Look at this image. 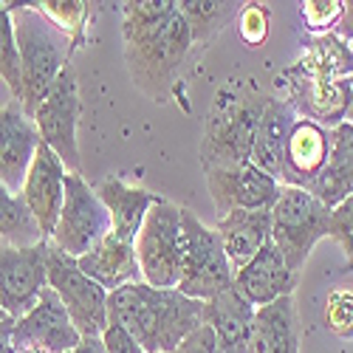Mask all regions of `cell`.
<instances>
[{"mask_svg":"<svg viewBox=\"0 0 353 353\" xmlns=\"http://www.w3.org/2000/svg\"><path fill=\"white\" fill-rule=\"evenodd\" d=\"M122 40L125 65L139 91L167 102L172 97L175 79L187 60L192 32L172 0H133L122 9Z\"/></svg>","mask_w":353,"mask_h":353,"instance_id":"obj_1","label":"cell"},{"mask_svg":"<svg viewBox=\"0 0 353 353\" xmlns=\"http://www.w3.org/2000/svg\"><path fill=\"white\" fill-rule=\"evenodd\" d=\"M108 319L125 328L144 353H175L203 325V303L190 300L179 288L130 283L108 294Z\"/></svg>","mask_w":353,"mask_h":353,"instance_id":"obj_2","label":"cell"},{"mask_svg":"<svg viewBox=\"0 0 353 353\" xmlns=\"http://www.w3.org/2000/svg\"><path fill=\"white\" fill-rule=\"evenodd\" d=\"M9 9H12V26L20 54V77H23V91L17 102L23 105V113L28 119H34L37 105L46 99L57 77L68 68V57L79 43L63 34L34 3L9 6Z\"/></svg>","mask_w":353,"mask_h":353,"instance_id":"obj_3","label":"cell"},{"mask_svg":"<svg viewBox=\"0 0 353 353\" xmlns=\"http://www.w3.org/2000/svg\"><path fill=\"white\" fill-rule=\"evenodd\" d=\"M266 99L269 94H257L252 88H221L215 94L198 150L203 172L249 164Z\"/></svg>","mask_w":353,"mask_h":353,"instance_id":"obj_4","label":"cell"},{"mask_svg":"<svg viewBox=\"0 0 353 353\" xmlns=\"http://www.w3.org/2000/svg\"><path fill=\"white\" fill-rule=\"evenodd\" d=\"M181 246H184L181 283H179L181 294L198 303H210L226 288H232L234 272L229 266V257L223 252L218 232L210 229L201 218H195L190 210H181Z\"/></svg>","mask_w":353,"mask_h":353,"instance_id":"obj_5","label":"cell"},{"mask_svg":"<svg viewBox=\"0 0 353 353\" xmlns=\"http://www.w3.org/2000/svg\"><path fill=\"white\" fill-rule=\"evenodd\" d=\"M331 210L319 203L308 190L283 187L272 210V243L280 249L294 272H303L311 249L328 238Z\"/></svg>","mask_w":353,"mask_h":353,"instance_id":"obj_6","label":"cell"},{"mask_svg":"<svg viewBox=\"0 0 353 353\" xmlns=\"http://www.w3.org/2000/svg\"><path fill=\"white\" fill-rule=\"evenodd\" d=\"M181 210L170 201H159L147 212L139 234H136V257L141 280L156 288H179L181 283Z\"/></svg>","mask_w":353,"mask_h":353,"instance_id":"obj_7","label":"cell"},{"mask_svg":"<svg viewBox=\"0 0 353 353\" xmlns=\"http://www.w3.org/2000/svg\"><path fill=\"white\" fill-rule=\"evenodd\" d=\"M48 288L60 297L82 339H99L108 319V291L88 277L79 263L48 241Z\"/></svg>","mask_w":353,"mask_h":353,"instance_id":"obj_8","label":"cell"},{"mask_svg":"<svg viewBox=\"0 0 353 353\" xmlns=\"http://www.w3.org/2000/svg\"><path fill=\"white\" fill-rule=\"evenodd\" d=\"M110 234V212L99 201L97 190L88 184L82 175L68 172L65 179V201L63 212L51 234V243L65 252L68 257L79 260L94 246H99Z\"/></svg>","mask_w":353,"mask_h":353,"instance_id":"obj_9","label":"cell"},{"mask_svg":"<svg viewBox=\"0 0 353 353\" xmlns=\"http://www.w3.org/2000/svg\"><path fill=\"white\" fill-rule=\"evenodd\" d=\"M79 116H82V99H79V88H77V74L65 68L57 82L51 85V91L34 110V128L65 164L68 172L82 175V156H79V141H77V128H79Z\"/></svg>","mask_w":353,"mask_h":353,"instance_id":"obj_10","label":"cell"},{"mask_svg":"<svg viewBox=\"0 0 353 353\" xmlns=\"http://www.w3.org/2000/svg\"><path fill=\"white\" fill-rule=\"evenodd\" d=\"M48 288V241L32 249H17L0 241V303L20 319L32 311Z\"/></svg>","mask_w":353,"mask_h":353,"instance_id":"obj_11","label":"cell"},{"mask_svg":"<svg viewBox=\"0 0 353 353\" xmlns=\"http://www.w3.org/2000/svg\"><path fill=\"white\" fill-rule=\"evenodd\" d=\"M9 342L20 350H46V353H68L82 342V334L71 322L60 297L46 288L37 305L26 316H9Z\"/></svg>","mask_w":353,"mask_h":353,"instance_id":"obj_12","label":"cell"},{"mask_svg":"<svg viewBox=\"0 0 353 353\" xmlns=\"http://www.w3.org/2000/svg\"><path fill=\"white\" fill-rule=\"evenodd\" d=\"M203 175H207V190L218 210V218L234 210H274L283 192V184L257 170L254 164L218 167L207 170Z\"/></svg>","mask_w":353,"mask_h":353,"instance_id":"obj_13","label":"cell"},{"mask_svg":"<svg viewBox=\"0 0 353 353\" xmlns=\"http://www.w3.org/2000/svg\"><path fill=\"white\" fill-rule=\"evenodd\" d=\"M65 179H68L65 164L57 159V153L48 144L40 141L37 156H34L32 167H28V175H26V184H23L20 195L26 201V207L32 210L34 221L40 223V232H43L46 241H51L57 221H60V212H63Z\"/></svg>","mask_w":353,"mask_h":353,"instance_id":"obj_14","label":"cell"},{"mask_svg":"<svg viewBox=\"0 0 353 353\" xmlns=\"http://www.w3.org/2000/svg\"><path fill=\"white\" fill-rule=\"evenodd\" d=\"M40 133L34 122L23 113V105L12 99L9 105L0 108V184L12 192H23L28 167H32Z\"/></svg>","mask_w":353,"mask_h":353,"instance_id":"obj_15","label":"cell"},{"mask_svg":"<svg viewBox=\"0 0 353 353\" xmlns=\"http://www.w3.org/2000/svg\"><path fill=\"white\" fill-rule=\"evenodd\" d=\"M297 283H300V274L288 266L285 257L280 254V249L269 241L257 252V257L249 263V266H243L238 274H234L232 285L249 305L263 308L280 297L294 294Z\"/></svg>","mask_w":353,"mask_h":353,"instance_id":"obj_16","label":"cell"},{"mask_svg":"<svg viewBox=\"0 0 353 353\" xmlns=\"http://www.w3.org/2000/svg\"><path fill=\"white\" fill-rule=\"evenodd\" d=\"M291 79V108L303 113L308 122L319 128H336L345 122L350 105V79H308L288 71Z\"/></svg>","mask_w":353,"mask_h":353,"instance_id":"obj_17","label":"cell"},{"mask_svg":"<svg viewBox=\"0 0 353 353\" xmlns=\"http://www.w3.org/2000/svg\"><path fill=\"white\" fill-rule=\"evenodd\" d=\"M215 232L223 243L232 272L238 274L272 241V210H234L218 218Z\"/></svg>","mask_w":353,"mask_h":353,"instance_id":"obj_18","label":"cell"},{"mask_svg":"<svg viewBox=\"0 0 353 353\" xmlns=\"http://www.w3.org/2000/svg\"><path fill=\"white\" fill-rule=\"evenodd\" d=\"M294 122H297V110L291 108V102L280 99V97H269L266 108H263V116H260V125H257L252 159H249V164H254L257 170L272 175V179L280 184H283L285 144H288Z\"/></svg>","mask_w":353,"mask_h":353,"instance_id":"obj_19","label":"cell"},{"mask_svg":"<svg viewBox=\"0 0 353 353\" xmlns=\"http://www.w3.org/2000/svg\"><path fill=\"white\" fill-rule=\"evenodd\" d=\"M328 161V130L308 119H297L291 128L285 159H283V187L308 190Z\"/></svg>","mask_w":353,"mask_h":353,"instance_id":"obj_20","label":"cell"},{"mask_svg":"<svg viewBox=\"0 0 353 353\" xmlns=\"http://www.w3.org/2000/svg\"><path fill=\"white\" fill-rule=\"evenodd\" d=\"M308 192L328 210L353 195V125L342 122L328 130V161L308 184Z\"/></svg>","mask_w":353,"mask_h":353,"instance_id":"obj_21","label":"cell"},{"mask_svg":"<svg viewBox=\"0 0 353 353\" xmlns=\"http://www.w3.org/2000/svg\"><path fill=\"white\" fill-rule=\"evenodd\" d=\"M94 190L110 212V234L125 243H136V234H139L147 212L161 201L159 195L147 192L141 187H133V184H125L119 179H105Z\"/></svg>","mask_w":353,"mask_h":353,"instance_id":"obj_22","label":"cell"},{"mask_svg":"<svg viewBox=\"0 0 353 353\" xmlns=\"http://www.w3.org/2000/svg\"><path fill=\"white\" fill-rule=\"evenodd\" d=\"M249 353H300V322L291 294L254 308Z\"/></svg>","mask_w":353,"mask_h":353,"instance_id":"obj_23","label":"cell"},{"mask_svg":"<svg viewBox=\"0 0 353 353\" xmlns=\"http://www.w3.org/2000/svg\"><path fill=\"white\" fill-rule=\"evenodd\" d=\"M77 263H79V269L94 283H99L108 294L122 285H130V283H144L141 269H139V257H136V246L116 241L113 234H108L99 246L82 254Z\"/></svg>","mask_w":353,"mask_h":353,"instance_id":"obj_24","label":"cell"},{"mask_svg":"<svg viewBox=\"0 0 353 353\" xmlns=\"http://www.w3.org/2000/svg\"><path fill=\"white\" fill-rule=\"evenodd\" d=\"M203 322L215 331L221 347L229 353H249V336L254 322V305H249L238 291L226 288L215 300L203 303Z\"/></svg>","mask_w":353,"mask_h":353,"instance_id":"obj_25","label":"cell"},{"mask_svg":"<svg viewBox=\"0 0 353 353\" xmlns=\"http://www.w3.org/2000/svg\"><path fill=\"white\" fill-rule=\"evenodd\" d=\"M0 241H6L17 249H32L46 241L40 223L34 221L32 210L26 207L23 195L6 190L3 184H0Z\"/></svg>","mask_w":353,"mask_h":353,"instance_id":"obj_26","label":"cell"},{"mask_svg":"<svg viewBox=\"0 0 353 353\" xmlns=\"http://www.w3.org/2000/svg\"><path fill=\"white\" fill-rule=\"evenodd\" d=\"M241 9L243 6L234 0H223V3H218V0H181L179 3V12L190 26L195 46H207L215 34H221L223 26L238 20Z\"/></svg>","mask_w":353,"mask_h":353,"instance_id":"obj_27","label":"cell"},{"mask_svg":"<svg viewBox=\"0 0 353 353\" xmlns=\"http://www.w3.org/2000/svg\"><path fill=\"white\" fill-rule=\"evenodd\" d=\"M0 77L9 85L14 99H20L23 91V77H20V54L14 40V26H12V9L0 3Z\"/></svg>","mask_w":353,"mask_h":353,"instance_id":"obj_28","label":"cell"},{"mask_svg":"<svg viewBox=\"0 0 353 353\" xmlns=\"http://www.w3.org/2000/svg\"><path fill=\"white\" fill-rule=\"evenodd\" d=\"M63 34H68L71 40H82V28L88 20V3H74V0H43L34 3Z\"/></svg>","mask_w":353,"mask_h":353,"instance_id":"obj_29","label":"cell"},{"mask_svg":"<svg viewBox=\"0 0 353 353\" xmlns=\"http://www.w3.org/2000/svg\"><path fill=\"white\" fill-rule=\"evenodd\" d=\"M325 325L339 339H353V291H334L325 305Z\"/></svg>","mask_w":353,"mask_h":353,"instance_id":"obj_30","label":"cell"},{"mask_svg":"<svg viewBox=\"0 0 353 353\" xmlns=\"http://www.w3.org/2000/svg\"><path fill=\"white\" fill-rule=\"evenodd\" d=\"M238 34L249 43L257 46L269 37V12L260 3H246L238 14Z\"/></svg>","mask_w":353,"mask_h":353,"instance_id":"obj_31","label":"cell"},{"mask_svg":"<svg viewBox=\"0 0 353 353\" xmlns=\"http://www.w3.org/2000/svg\"><path fill=\"white\" fill-rule=\"evenodd\" d=\"M328 238H334L345 257L353 263V195L347 201H342L336 210H331V229H328Z\"/></svg>","mask_w":353,"mask_h":353,"instance_id":"obj_32","label":"cell"},{"mask_svg":"<svg viewBox=\"0 0 353 353\" xmlns=\"http://www.w3.org/2000/svg\"><path fill=\"white\" fill-rule=\"evenodd\" d=\"M342 9L345 3L339 0H311V3H303V20L311 32H325L339 23Z\"/></svg>","mask_w":353,"mask_h":353,"instance_id":"obj_33","label":"cell"},{"mask_svg":"<svg viewBox=\"0 0 353 353\" xmlns=\"http://www.w3.org/2000/svg\"><path fill=\"white\" fill-rule=\"evenodd\" d=\"M175 353H229V350L221 347L215 331L207 325V322H203V325H201L195 334H190V336L179 345V350H175Z\"/></svg>","mask_w":353,"mask_h":353,"instance_id":"obj_34","label":"cell"},{"mask_svg":"<svg viewBox=\"0 0 353 353\" xmlns=\"http://www.w3.org/2000/svg\"><path fill=\"white\" fill-rule=\"evenodd\" d=\"M102 342H105V353H144V347L119 325H110L105 328L102 334Z\"/></svg>","mask_w":353,"mask_h":353,"instance_id":"obj_35","label":"cell"},{"mask_svg":"<svg viewBox=\"0 0 353 353\" xmlns=\"http://www.w3.org/2000/svg\"><path fill=\"white\" fill-rule=\"evenodd\" d=\"M334 34H336L342 43H353V0H350V3H345L342 17H339V23L334 26Z\"/></svg>","mask_w":353,"mask_h":353,"instance_id":"obj_36","label":"cell"},{"mask_svg":"<svg viewBox=\"0 0 353 353\" xmlns=\"http://www.w3.org/2000/svg\"><path fill=\"white\" fill-rule=\"evenodd\" d=\"M68 353H105V342H102V336L99 339H82L74 350H68Z\"/></svg>","mask_w":353,"mask_h":353,"instance_id":"obj_37","label":"cell"},{"mask_svg":"<svg viewBox=\"0 0 353 353\" xmlns=\"http://www.w3.org/2000/svg\"><path fill=\"white\" fill-rule=\"evenodd\" d=\"M0 353H17L14 347H12V342H9V319L0 325Z\"/></svg>","mask_w":353,"mask_h":353,"instance_id":"obj_38","label":"cell"},{"mask_svg":"<svg viewBox=\"0 0 353 353\" xmlns=\"http://www.w3.org/2000/svg\"><path fill=\"white\" fill-rule=\"evenodd\" d=\"M345 122L353 125V91H350V105H347V113H345Z\"/></svg>","mask_w":353,"mask_h":353,"instance_id":"obj_39","label":"cell"},{"mask_svg":"<svg viewBox=\"0 0 353 353\" xmlns=\"http://www.w3.org/2000/svg\"><path fill=\"white\" fill-rule=\"evenodd\" d=\"M9 319V314H6V308H3V303H0V325H3V322Z\"/></svg>","mask_w":353,"mask_h":353,"instance_id":"obj_40","label":"cell"},{"mask_svg":"<svg viewBox=\"0 0 353 353\" xmlns=\"http://www.w3.org/2000/svg\"><path fill=\"white\" fill-rule=\"evenodd\" d=\"M20 353H46V350H20Z\"/></svg>","mask_w":353,"mask_h":353,"instance_id":"obj_41","label":"cell"},{"mask_svg":"<svg viewBox=\"0 0 353 353\" xmlns=\"http://www.w3.org/2000/svg\"><path fill=\"white\" fill-rule=\"evenodd\" d=\"M350 48H353V43H350ZM350 85H353V77H350Z\"/></svg>","mask_w":353,"mask_h":353,"instance_id":"obj_42","label":"cell"}]
</instances>
